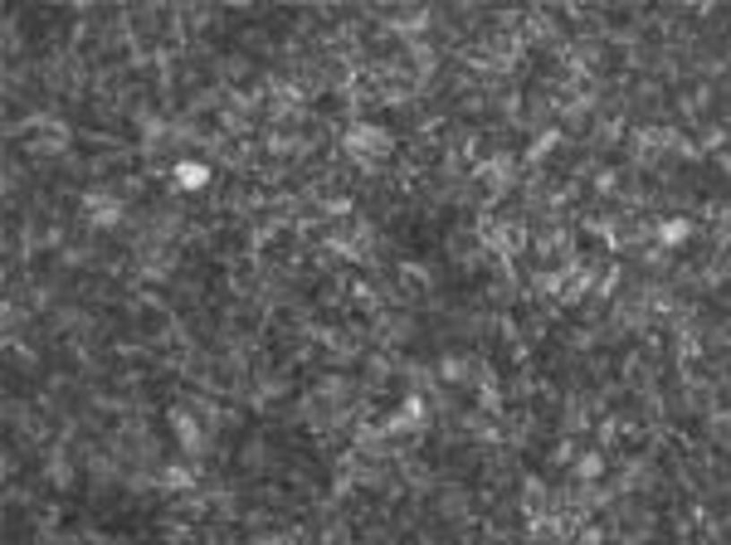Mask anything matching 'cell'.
Segmentation results:
<instances>
[{"instance_id": "obj_1", "label": "cell", "mask_w": 731, "mask_h": 545, "mask_svg": "<svg viewBox=\"0 0 731 545\" xmlns=\"http://www.w3.org/2000/svg\"><path fill=\"white\" fill-rule=\"evenodd\" d=\"M347 147L357 151L366 166H375V161H381L385 151L395 147V141H391V132H381V127H375V122H357V127H351V137H347Z\"/></svg>"}, {"instance_id": "obj_2", "label": "cell", "mask_w": 731, "mask_h": 545, "mask_svg": "<svg viewBox=\"0 0 731 545\" xmlns=\"http://www.w3.org/2000/svg\"><path fill=\"white\" fill-rule=\"evenodd\" d=\"M171 181H176V191H181V195H195V191H205V185H210V166L205 161H176Z\"/></svg>"}, {"instance_id": "obj_3", "label": "cell", "mask_w": 731, "mask_h": 545, "mask_svg": "<svg viewBox=\"0 0 731 545\" xmlns=\"http://www.w3.org/2000/svg\"><path fill=\"white\" fill-rule=\"evenodd\" d=\"M171 424H176V443H181L185 453H201V448H205V429H201V419H191V414H171Z\"/></svg>"}, {"instance_id": "obj_4", "label": "cell", "mask_w": 731, "mask_h": 545, "mask_svg": "<svg viewBox=\"0 0 731 545\" xmlns=\"http://www.w3.org/2000/svg\"><path fill=\"white\" fill-rule=\"evenodd\" d=\"M663 239H668V243H683V239H688V225H683V219H673V225H663Z\"/></svg>"}]
</instances>
